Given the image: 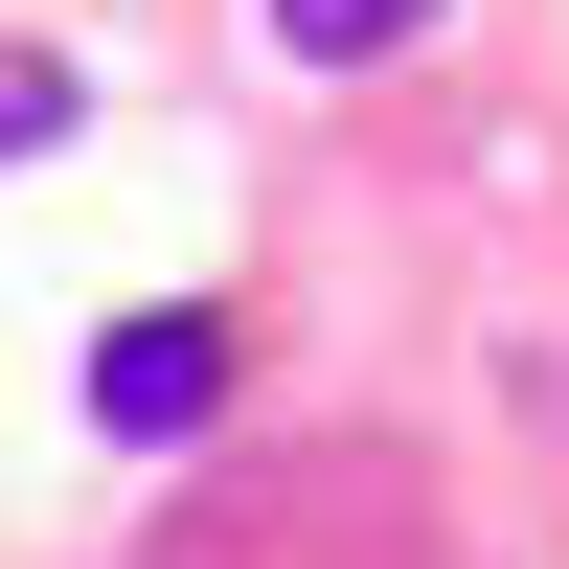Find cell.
<instances>
[{"label":"cell","mask_w":569,"mask_h":569,"mask_svg":"<svg viewBox=\"0 0 569 569\" xmlns=\"http://www.w3.org/2000/svg\"><path fill=\"white\" fill-rule=\"evenodd\" d=\"M410 23H433V0H273V46H297V69H388Z\"/></svg>","instance_id":"7a4b0ae2"},{"label":"cell","mask_w":569,"mask_h":569,"mask_svg":"<svg viewBox=\"0 0 569 569\" xmlns=\"http://www.w3.org/2000/svg\"><path fill=\"white\" fill-rule=\"evenodd\" d=\"M46 137H69V69H46V46H0V160H46Z\"/></svg>","instance_id":"3957f363"},{"label":"cell","mask_w":569,"mask_h":569,"mask_svg":"<svg viewBox=\"0 0 569 569\" xmlns=\"http://www.w3.org/2000/svg\"><path fill=\"white\" fill-rule=\"evenodd\" d=\"M228 365H251V342H228L206 297H160V319H114V342H91V433H137V456H182V433L228 410Z\"/></svg>","instance_id":"6da1fadb"}]
</instances>
